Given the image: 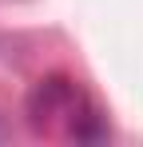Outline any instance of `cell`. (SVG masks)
Wrapping results in <instances>:
<instances>
[{
    "label": "cell",
    "mask_w": 143,
    "mask_h": 147,
    "mask_svg": "<svg viewBox=\"0 0 143 147\" xmlns=\"http://www.w3.org/2000/svg\"><path fill=\"white\" fill-rule=\"evenodd\" d=\"M28 123L40 135L76 139V143H99L107 139V123L99 119L88 92L68 76H44L28 96Z\"/></svg>",
    "instance_id": "cell-1"
}]
</instances>
